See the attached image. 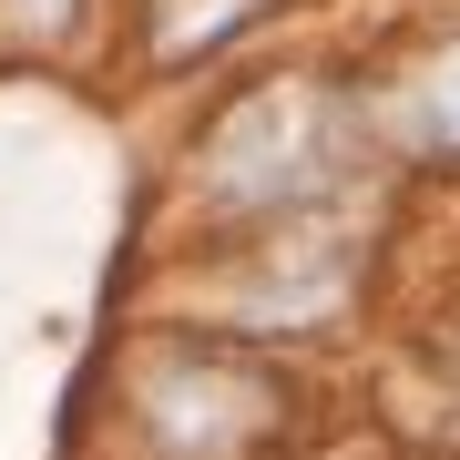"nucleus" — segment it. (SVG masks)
Here are the masks:
<instances>
[{
	"instance_id": "nucleus-1",
	"label": "nucleus",
	"mask_w": 460,
	"mask_h": 460,
	"mask_svg": "<svg viewBox=\"0 0 460 460\" xmlns=\"http://www.w3.org/2000/svg\"><path fill=\"white\" fill-rule=\"evenodd\" d=\"M420 102H429V133H450V144H460V51L420 83Z\"/></svg>"
},
{
	"instance_id": "nucleus-2",
	"label": "nucleus",
	"mask_w": 460,
	"mask_h": 460,
	"mask_svg": "<svg viewBox=\"0 0 460 460\" xmlns=\"http://www.w3.org/2000/svg\"><path fill=\"white\" fill-rule=\"evenodd\" d=\"M21 11H31V21H62V11H72V0H21Z\"/></svg>"
}]
</instances>
